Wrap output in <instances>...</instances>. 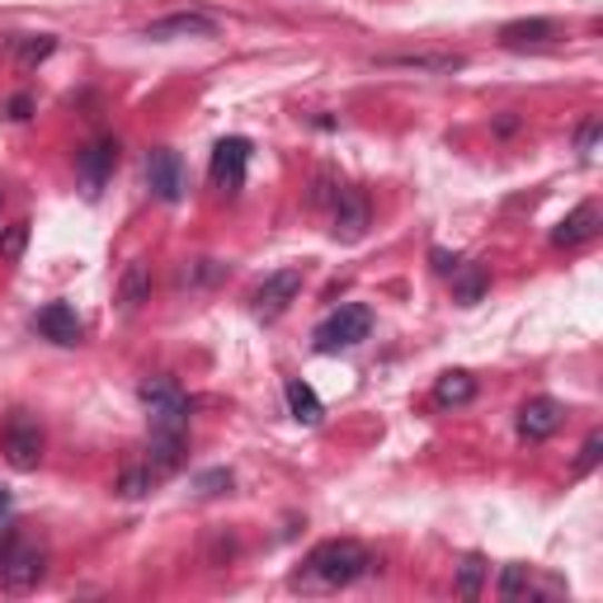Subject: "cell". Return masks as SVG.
Returning <instances> with one entry per match:
<instances>
[{
	"label": "cell",
	"instance_id": "obj_26",
	"mask_svg": "<svg viewBox=\"0 0 603 603\" xmlns=\"http://www.w3.org/2000/svg\"><path fill=\"white\" fill-rule=\"evenodd\" d=\"M227 269L217 265V259H194V265L179 269V288H194V284H217Z\"/></svg>",
	"mask_w": 603,
	"mask_h": 603
},
{
	"label": "cell",
	"instance_id": "obj_2",
	"mask_svg": "<svg viewBox=\"0 0 603 603\" xmlns=\"http://www.w3.org/2000/svg\"><path fill=\"white\" fill-rule=\"evenodd\" d=\"M373 335V312L358 307V302H345L339 312H330L326 320L316 326V354H339V349H354Z\"/></svg>",
	"mask_w": 603,
	"mask_h": 603
},
{
	"label": "cell",
	"instance_id": "obj_9",
	"mask_svg": "<svg viewBox=\"0 0 603 603\" xmlns=\"http://www.w3.org/2000/svg\"><path fill=\"white\" fill-rule=\"evenodd\" d=\"M302 293V269H278V274H269L265 284H259V293H255V316L259 320H278L288 312V302Z\"/></svg>",
	"mask_w": 603,
	"mask_h": 603
},
{
	"label": "cell",
	"instance_id": "obj_22",
	"mask_svg": "<svg viewBox=\"0 0 603 603\" xmlns=\"http://www.w3.org/2000/svg\"><path fill=\"white\" fill-rule=\"evenodd\" d=\"M453 293H457L462 307L481 302V293H486V269H481V265H457L453 269Z\"/></svg>",
	"mask_w": 603,
	"mask_h": 603
},
{
	"label": "cell",
	"instance_id": "obj_6",
	"mask_svg": "<svg viewBox=\"0 0 603 603\" xmlns=\"http://www.w3.org/2000/svg\"><path fill=\"white\" fill-rule=\"evenodd\" d=\"M147 185H151V194L160 198V204H179V198H185L189 170H185V160H179V151L156 147L147 156Z\"/></svg>",
	"mask_w": 603,
	"mask_h": 603
},
{
	"label": "cell",
	"instance_id": "obj_7",
	"mask_svg": "<svg viewBox=\"0 0 603 603\" xmlns=\"http://www.w3.org/2000/svg\"><path fill=\"white\" fill-rule=\"evenodd\" d=\"M246 166H250V142L246 137H223L212 147V185L227 189V194H240L246 185Z\"/></svg>",
	"mask_w": 603,
	"mask_h": 603
},
{
	"label": "cell",
	"instance_id": "obj_17",
	"mask_svg": "<svg viewBox=\"0 0 603 603\" xmlns=\"http://www.w3.org/2000/svg\"><path fill=\"white\" fill-rule=\"evenodd\" d=\"M147 297H151V265L147 259H132V265L123 269V278H118V307L137 312Z\"/></svg>",
	"mask_w": 603,
	"mask_h": 603
},
{
	"label": "cell",
	"instance_id": "obj_19",
	"mask_svg": "<svg viewBox=\"0 0 603 603\" xmlns=\"http://www.w3.org/2000/svg\"><path fill=\"white\" fill-rule=\"evenodd\" d=\"M52 52H57L52 33H19V38H10V57L19 67H38V62H48Z\"/></svg>",
	"mask_w": 603,
	"mask_h": 603
},
{
	"label": "cell",
	"instance_id": "obj_34",
	"mask_svg": "<svg viewBox=\"0 0 603 603\" xmlns=\"http://www.w3.org/2000/svg\"><path fill=\"white\" fill-rule=\"evenodd\" d=\"M514 128H518V118H514V113H505V118H500V123H495V132H500V137H510Z\"/></svg>",
	"mask_w": 603,
	"mask_h": 603
},
{
	"label": "cell",
	"instance_id": "obj_20",
	"mask_svg": "<svg viewBox=\"0 0 603 603\" xmlns=\"http://www.w3.org/2000/svg\"><path fill=\"white\" fill-rule=\"evenodd\" d=\"M288 411L297 425H320V415H326V406H320V396L307 387V382H288Z\"/></svg>",
	"mask_w": 603,
	"mask_h": 603
},
{
	"label": "cell",
	"instance_id": "obj_21",
	"mask_svg": "<svg viewBox=\"0 0 603 603\" xmlns=\"http://www.w3.org/2000/svg\"><path fill=\"white\" fill-rule=\"evenodd\" d=\"M472 396H476L472 373H444V377L434 382V401H438V406H467Z\"/></svg>",
	"mask_w": 603,
	"mask_h": 603
},
{
	"label": "cell",
	"instance_id": "obj_10",
	"mask_svg": "<svg viewBox=\"0 0 603 603\" xmlns=\"http://www.w3.org/2000/svg\"><path fill=\"white\" fill-rule=\"evenodd\" d=\"M217 33V19L212 14H198V10H179V14H166V19H151L142 29V38L151 43H170V38H212Z\"/></svg>",
	"mask_w": 603,
	"mask_h": 603
},
{
	"label": "cell",
	"instance_id": "obj_14",
	"mask_svg": "<svg viewBox=\"0 0 603 603\" xmlns=\"http://www.w3.org/2000/svg\"><path fill=\"white\" fill-rule=\"evenodd\" d=\"M603 227V212L599 204H580L575 212L561 217V227L552 231V246H585V240H594Z\"/></svg>",
	"mask_w": 603,
	"mask_h": 603
},
{
	"label": "cell",
	"instance_id": "obj_27",
	"mask_svg": "<svg viewBox=\"0 0 603 603\" xmlns=\"http://www.w3.org/2000/svg\"><path fill=\"white\" fill-rule=\"evenodd\" d=\"M528 566H518V561H514V566H505V575H500V599H524L528 594Z\"/></svg>",
	"mask_w": 603,
	"mask_h": 603
},
{
	"label": "cell",
	"instance_id": "obj_33",
	"mask_svg": "<svg viewBox=\"0 0 603 603\" xmlns=\"http://www.w3.org/2000/svg\"><path fill=\"white\" fill-rule=\"evenodd\" d=\"M10 537H14V533H10V524H6V510H0V556H6V547H10Z\"/></svg>",
	"mask_w": 603,
	"mask_h": 603
},
{
	"label": "cell",
	"instance_id": "obj_18",
	"mask_svg": "<svg viewBox=\"0 0 603 603\" xmlns=\"http://www.w3.org/2000/svg\"><path fill=\"white\" fill-rule=\"evenodd\" d=\"M382 67H406V71H462L467 67V57H457V52H406V57H382Z\"/></svg>",
	"mask_w": 603,
	"mask_h": 603
},
{
	"label": "cell",
	"instance_id": "obj_11",
	"mask_svg": "<svg viewBox=\"0 0 603 603\" xmlns=\"http://www.w3.org/2000/svg\"><path fill=\"white\" fill-rule=\"evenodd\" d=\"M330 231H335V240H358L368 231V198L358 194V189H345L339 185V194H335V204H330Z\"/></svg>",
	"mask_w": 603,
	"mask_h": 603
},
{
	"label": "cell",
	"instance_id": "obj_24",
	"mask_svg": "<svg viewBox=\"0 0 603 603\" xmlns=\"http://www.w3.org/2000/svg\"><path fill=\"white\" fill-rule=\"evenodd\" d=\"M24 246H29V217L0 227V259H6V265H19V259H24Z\"/></svg>",
	"mask_w": 603,
	"mask_h": 603
},
{
	"label": "cell",
	"instance_id": "obj_25",
	"mask_svg": "<svg viewBox=\"0 0 603 603\" xmlns=\"http://www.w3.org/2000/svg\"><path fill=\"white\" fill-rule=\"evenodd\" d=\"M486 561L481 556H462V566H457V594L462 599H481V585H486Z\"/></svg>",
	"mask_w": 603,
	"mask_h": 603
},
{
	"label": "cell",
	"instance_id": "obj_4",
	"mask_svg": "<svg viewBox=\"0 0 603 603\" xmlns=\"http://www.w3.org/2000/svg\"><path fill=\"white\" fill-rule=\"evenodd\" d=\"M43 571H48L43 547H33V542L10 537L6 556H0V580H6V590H10V594H29V590H38V580H43Z\"/></svg>",
	"mask_w": 603,
	"mask_h": 603
},
{
	"label": "cell",
	"instance_id": "obj_29",
	"mask_svg": "<svg viewBox=\"0 0 603 603\" xmlns=\"http://www.w3.org/2000/svg\"><path fill=\"white\" fill-rule=\"evenodd\" d=\"M599 453H603V438L590 434V438H585V448H580V457H575V476H590V472H594V462H599Z\"/></svg>",
	"mask_w": 603,
	"mask_h": 603
},
{
	"label": "cell",
	"instance_id": "obj_31",
	"mask_svg": "<svg viewBox=\"0 0 603 603\" xmlns=\"http://www.w3.org/2000/svg\"><path fill=\"white\" fill-rule=\"evenodd\" d=\"M429 259H434V269H438V274H453V269H457V255H448V250H434Z\"/></svg>",
	"mask_w": 603,
	"mask_h": 603
},
{
	"label": "cell",
	"instance_id": "obj_30",
	"mask_svg": "<svg viewBox=\"0 0 603 603\" xmlns=\"http://www.w3.org/2000/svg\"><path fill=\"white\" fill-rule=\"evenodd\" d=\"M231 486V472H204V476H198V491H204V495H223Z\"/></svg>",
	"mask_w": 603,
	"mask_h": 603
},
{
	"label": "cell",
	"instance_id": "obj_8",
	"mask_svg": "<svg viewBox=\"0 0 603 603\" xmlns=\"http://www.w3.org/2000/svg\"><path fill=\"white\" fill-rule=\"evenodd\" d=\"M561 419H566V406L552 396H533L518 406V438H528V444H542V438H552L561 429Z\"/></svg>",
	"mask_w": 603,
	"mask_h": 603
},
{
	"label": "cell",
	"instance_id": "obj_15",
	"mask_svg": "<svg viewBox=\"0 0 603 603\" xmlns=\"http://www.w3.org/2000/svg\"><path fill=\"white\" fill-rule=\"evenodd\" d=\"M38 330H43V339H52V345H80V335H86L80 316L67 302H48V307L38 312Z\"/></svg>",
	"mask_w": 603,
	"mask_h": 603
},
{
	"label": "cell",
	"instance_id": "obj_13",
	"mask_svg": "<svg viewBox=\"0 0 603 603\" xmlns=\"http://www.w3.org/2000/svg\"><path fill=\"white\" fill-rule=\"evenodd\" d=\"M147 462L156 467V476L166 481L185 467V429H151V444H147Z\"/></svg>",
	"mask_w": 603,
	"mask_h": 603
},
{
	"label": "cell",
	"instance_id": "obj_23",
	"mask_svg": "<svg viewBox=\"0 0 603 603\" xmlns=\"http://www.w3.org/2000/svg\"><path fill=\"white\" fill-rule=\"evenodd\" d=\"M156 486H160V476H156L151 462H142V467H128L123 476H118V495H123V500H142Z\"/></svg>",
	"mask_w": 603,
	"mask_h": 603
},
{
	"label": "cell",
	"instance_id": "obj_16",
	"mask_svg": "<svg viewBox=\"0 0 603 603\" xmlns=\"http://www.w3.org/2000/svg\"><path fill=\"white\" fill-rule=\"evenodd\" d=\"M561 29L552 24V19H514V24L500 29V43L505 48H542V43H552Z\"/></svg>",
	"mask_w": 603,
	"mask_h": 603
},
{
	"label": "cell",
	"instance_id": "obj_35",
	"mask_svg": "<svg viewBox=\"0 0 603 603\" xmlns=\"http://www.w3.org/2000/svg\"><path fill=\"white\" fill-rule=\"evenodd\" d=\"M0 510H10V491H6V481H0Z\"/></svg>",
	"mask_w": 603,
	"mask_h": 603
},
{
	"label": "cell",
	"instance_id": "obj_12",
	"mask_svg": "<svg viewBox=\"0 0 603 603\" xmlns=\"http://www.w3.org/2000/svg\"><path fill=\"white\" fill-rule=\"evenodd\" d=\"M113 166H118V142H113V137H99V142H90L86 151L76 156V170H80V179H86L90 198L105 189V179L113 175Z\"/></svg>",
	"mask_w": 603,
	"mask_h": 603
},
{
	"label": "cell",
	"instance_id": "obj_1",
	"mask_svg": "<svg viewBox=\"0 0 603 603\" xmlns=\"http://www.w3.org/2000/svg\"><path fill=\"white\" fill-rule=\"evenodd\" d=\"M373 571V556L364 542L354 537H330V542H316L302 561V571L293 575V590H307V594H330V590H349L354 580H364Z\"/></svg>",
	"mask_w": 603,
	"mask_h": 603
},
{
	"label": "cell",
	"instance_id": "obj_32",
	"mask_svg": "<svg viewBox=\"0 0 603 603\" xmlns=\"http://www.w3.org/2000/svg\"><path fill=\"white\" fill-rule=\"evenodd\" d=\"M29 109H33L29 95H14V99H10V118H29Z\"/></svg>",
	"mask_w": 603,
	"mask_h": 603
},
{
	"label": "cell",
	"instance_id": "obj_3",
	"mask_svg": "<svg viewBox=\"0 0 603 603\" xmlns=\"http://www.w3.org/2000/svg\"><path fill=\"white\" fill-rule=\"evenodd\" d=\"M137 396H142V411H147V419H151V429H185L189 401H185V392H179V382H170V377H147L142 387H137Z\"/></svg>",
	"mask_w": 603,
	"mask_h": 603
},
{
	"label": "cell",
	"instance_id": "obj_36",
	"mask_svg": "<svg viewBox=\"0 0 603 603\" xmlns=\"http://www.w3.org/2000/svg\"><path fill=\"white\" fill-rule=\"evenodd\" d=\"M0 217H6V189H0Z\"/></svg>",
	"mask_w": 603,
	"mask_h": 603
},
{
	"label": "cell",
	"instance_id": "obj_5",
	"mask_svg": "<svg viewBox=\"0 0 603 603\" xmlns=\"http://www.w3.org/2000/svg\"><path fill=\"white\" fill-rule=\"evenodd\" d=\"M0 448H6V462L14 472H33L43 462V429L29 415H10L6 429H0Z\"/></svg>",
	"mask_w": 603,
	"mask_h": 603
},
{
	"label": "cell",
	"instance_id": "obj_28",
	"mask_svg": "<svg viewBox=\"0 0 603 603\" xmlns=\"http://www.w3.org/2000/svg\"><path fill=\"white\" fill-rule=\"evenodd\" d=\"M599 132H603L599 118H585V123H580V132H575V151H580V156H594V147H599Z\"/></svg>",
	"mask_w": 603,
	"mask_h": 603
}]
</instances>
